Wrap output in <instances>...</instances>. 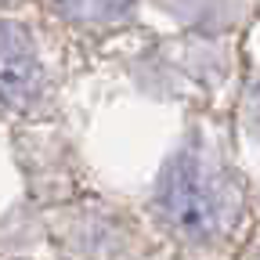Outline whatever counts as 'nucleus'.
<instances>
[{"label": "nucleus", "mask_w": 260, "mask_h": 260, "mask_svg": "<svg viewBox=\"0 0 260 260\" xmlns=\"http://www.w3.org/2000/svg\"><path fill=\"white\" fill-rule=\"evenodd\" d=\"M138 213L155 246L181 256H210L239 239L246 188L203 123H195L162 159Z\"/></svg>", "instance_id": "1"}, {"label": "nucleus", "mask_w": 260, "mask_h": 260, "mask_svg": "<svg viewBox=\"0 0 260 260\" xmlns=\"http://www.w3.org/2000/svg\"><path fill=\"white\" fill-rule=\"evenodd\" d=\"M40 18L0 15V123L8 130L58 119L61 83L51 58V37Z\"/></svg>", "instance_id": "2"}, {"label": "nucleus", "mask_w": 260, "mask_h": 260, "mask_svg": "<svg viewBox=\"0 0 260 260\" xmlns=\"http://www.w3.org/2000/svg\"><path fill=\"white\" fill-rule=\"evenodd\" d=\"M51 260H148L159 246L138 210L83 191L47 210Z\"/></svg>", "instance_id": "3"}, {"label": "nucleus", "mask_w": 260, "mask_h": 260, "mask_svg": "<svg viewBox=\"0 0 260 260\" xmlns=\"http://www.w3.org/2000/svg\"><path fill=\"white\" fill-rule=\"evenodd\" d=\"M123 69L130 83L155 102H195L224 80L228 65L220 37L170 32V37H152L138 51H130Z\"/></svg>", "instance_id": "4"}, {"label": "nucleus", "mask_w": 260, "mask_h": 260, "mask_svg": "<svg viewBox=\"0 0 260 260\" xmlns=\"http://www.w3.org/2000/svg\"><path fill=\"white\" fill-rule=\"evenodd\" d=\"M11 152H15V167L22 174V195H29L44 210L61 206L87 191L80 148L58 119L15 126Z\"/></svg>", "instance_id": "5"}, {"label": "nucleus", "mask_w": 260, "mask_h": 260, "mask_svg": "<svg viewBox=\"0 0 260 260\" xmlns=\"http://www.w3.org/2000/svg\"><path fill=\"white\" fill-rule=\"evenodd\" d=\"M29 4L51 32L83 47H98L138 25L148 0H29Z\"/></svg>", "instance_id": "6"}, {"label": "nucleus", "mask_w": 260, "mask_h": 260, "mask_svg": "<svg viewBox=\"0 0 260 260\" xmlns=\"http://www.w3.org/2000/svg\"><path fill=\"white\" fill-rule=\"evenodd\" d=\"M0 260H51L47 210L29 195L0 210Z\"/></svg>", "instance_id": "7"}, {"label": "nucleus", "mask_w": 260, "mask_h": 260, "mask_svg": "<svg viewBox=\"0 0 260 260\" xmlns=\"http://www.w3.org/2000/svg\"><path fill=\"white\" fill-rule=\"evenodd\" d=\"M148 8L170 18L177 32H195V37H220L242 15L239 0H148Z\"/></svg>", "instance_id": "8"}, {"label": "nucleus", "mask_w": 260, "mask_h": 260, "mask_svg": "<svg viewBox=\"0 0 260 260\" xmlns=\"http://www.w3.org/2000/svg\"><path fill=\"white\" fill-rule=\"evenodd\" d=\"M29 4V0H0V15H15V11H22Z\"/></svg>", "instance_id": "9"}]
</instances>
